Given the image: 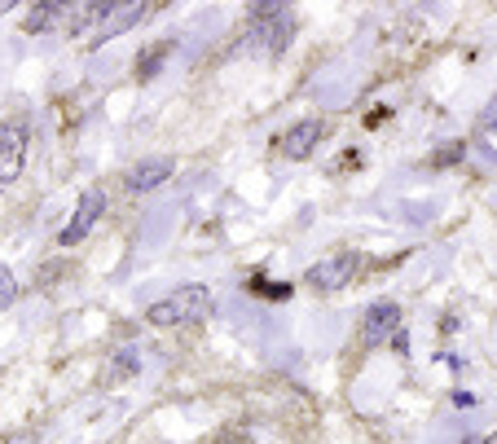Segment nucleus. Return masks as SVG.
I'll return each mask as SVG.
<instances>
[{
  "mask_svg": "<svg viewBox=\"0 0 497 444\" xmlns=\"http://www.w3.org/2000/svg\"><path fill=\"white\" fill-rule=\"evenodd\" d=\"M62 9H67V5H36V9L26 14V36H40L49 23H57V18H62Z\"/></svg>",
  "mask_w": 497,
  "mask_h": 444,
  "instance_id": "obj_14",
  "label": "nucleus"
},
{
  "mask_svg": "<svg viewBox=\"0 0 497 444\" xmlns=\"http://www.w3.org/2000/svg\"><path fill=\"white\" fill-rule=\"evenodd\" d=\"M115 0H79V5H67L62 9V31L67 36H98L101 26L115 18Z\"/></svg>",
  "mask_w": 497,
  "mask_h": 444,
  "instance_id": "obj_3",
  "label": "nucleus"
},
{
  "mask_svg": "<svg viewBox=\"0 0 497 444\" xmlns=\"http://www.w3.org/2000/svg\"><path fill=\"white\" fill-rule=\"evenodd\" d=\"M101 212H106V194H101V190H84V194H79V202H75L71 224L57 233V243H62V247H79V243L93 233V224H98Z\"/></svg>",
  "mask_w": 497,
  "mask_h": 444,
  "instance_id": "obj_6",
  "label": "nucleus"
},
{
  "mask_svg": "<svg viewBox=\"0 0 497 444\" xmlns=\"http://www.w3.org/2000/svg\"><path fill=\"white\" fill-rule=\"evenodd\" d=\"M176 53V40H159V45H150V49H141V57H137V79H154V75L163 71V62Z\"/></svg>",
  "mask_w": 497,
  "mask_h": 444,
  "instance_id": "obj_10",
  "label": "nucleus"
},
{
  "mask_svg": "<svg viewBox=\"0 0 497 444\" xmlns=\"http://www.w3.org/2000/svg\"><path fill=\"white\" fill-rule=\"evenodd\" d=\"M480 132H497V98L489 101V110L480 115Z\"/></svg>",
  "mask_w": 497,
  "mask_h": 444,
  "instance_id": "obj_16",
  "label": "nucleus"
},
{
  "mask_svg": "<svg viewBox=\"0 0 497 444\" xmlns=\"http://www.w3.org/2000/svg\"><path fill=\"white\" fill-rule=\"evenodd\" d=\"M392 347H397V352H409V335H405V330H397V335H392Z\"/></svg>",
  "mask_w": 497,
  "mask_h": 444,
  "instance_id": "obj_18",
  "label": "nucleus"
},
{
  "mask_svg": "<svg viewBox=\"0 0 497 444\" xmlns=\"http://www.w3.org/2000/svg\"><path fill=\"white\" fill-rule=\"evenodd\" d=\"M400 330V304L397 299H374L361 317V347H383Z\"/></svg>",
  "mask_w": 497,
  "mask_h": 444,
  "instance_id": "obj_5",
  "label": "nucleus"
},
{
  "mask_svg": "<svg viewBox=\"0 0 497 444\" xmlns=\"http://www.w3.org/2000/svg\"><path fill=\"white\" fill-rule=\"evenodd\" d=\"M172 159H146V163H137V168H128L124 185L132 190V194H150V190H159L168 176H172Z\"/></svg>",
  "mask_w": 497,
  "mask_h": 444,
  "instance_id": "obj_9",
  "label": "nucleus"
},
{
  "mask_svg": "<svg viewBox=\"0 0 497 444\" xmlns=\"http://www.w3.org/2000/svg\"><path fill=\"white\" fill-rule=\"evenodd\" d=\"M141 18H146V5H128V9H115V23L101 26L98 36H93V45H101V40H115V36H124L128 26H137Z\"/></svg>",
  "mask_w": 497,
  "mask_h": 444,
  "instance_id": "obj_12",
  "label": "nucleus"
},
{
  "mask_svg": "<svg viewBox=\"0 0 497 444\" xmlns=\"http://www.w3.org/2000/svg\"><path fill=\"white\" fill-rule=\"evenodd\" d=\"M14 299H18V282H14V273L0 264V308H9Z\"/></svg>",
  "mask_w": 497,
  "mask_h": 444,
  "instance_id": "obj_15",
  "label": "nucleus"
},
{
  "mask_svg": "<svg viewBox=\"0 0 497 444\" xmlns=\"http://www.w3.org/2000/svg\"><path fill=\"white\" fill-rule=\"evenodd\" d=\"M291 31H295V23H291V14H286V9H282V14H274V18H251L243 49L282 53L286 45H291Z\"/></svg>",
  "mask_w": 497,
  "mask_h": 444,
  "instance_id": "obj_4",
  "label": "nucleus"
},
{
  "mask_svg": "<svg viewBox=\"0 0 497 444\" xmlns=\"http://www.w3.org/2000/svg\"><path fill=\"white\" fill-rule=\"evenodd\" d=\"M26 163V128L23 124H0V190H9Z\"/></svg>",
  "mask_w": 497,
  "mask_h": 444,
  "instance_id": "obj_7",
  "label": "nucleus"
},
{
  "mask_svg": "<svg viewBox=\"0 0 497 444\" xmlns=\"http://www.w3.org/2000/svg\"><path fill=\"white\" fill-rule=\"evenodd\" d=\"M357 273H361V255H357V251H335V255L317 260L313 269L304 273V282H308L313 291L330 295V291H344Z\"/></svg>",
  "mask_w": 497,
  "mask_h": 444,
  "instance_id": "obj_2",
  "label": "nucleus"
},
{
  "mask_svg": "<svg viewBox=\"0 0 497 444\" xmlns=\"http://www.w3.org/2000/svg\"><path fill=\"white\" fill-rule=\"evenodd\" d=\"M326 137V124L322 119H299L282 132V159H291V163H308L313 154H317V141Z\"/></svg>",
  "mask_w": 497,
  "mask_h": 444,
  "instance_id": "obj_8",
  "label": "nucleus"
},
{
  "mask_svg": "<svg viewBox=\"0 0 497 444\" xmlns=\"http://www.w3.org/2000/svg\"><path fill=\"white\" fill-rule=\"evenodd\" d=\"M132 374H141V352H137V347H119V352L110 356V366H106V383L115 387V383H124Z\"/></svg>",
  "mask_w": 497,
  "mask_h": 444,
  "instance_id": "obj_11",
  "label": "nucleus"
},
{
  "mask_svg": "<svg viewBox=\"0 0 497 444\" xmlns=\"http://www.w3.org/2000/svg\"><path fill=\"white\" fill-rule=\"evenodd\" d=\"M216 313V299L202 282H185L181 291H172L168 299L150 304L146 308V321L150 325H199Z\"/></svg>",
  "mask_w": 497,
  "mask_h": 444,
  "instance_id": "obj_1",
  "label": "nucleus"
},
{
  "mask_svg": "<svg viewBox=\"0 0 497 444\" xmlns=\"http://www.w3.org/2000/svg\"><path fill=\"white\" fill-rule=\"evenodd\" d=\"M453 159H462V141H458V146H449V150H440V154H436V163H453Z\"/></svg>",
  "mask_w": 497,
  "mask_h": 444,
  "instance_id": "obj_17",
  "label": "nucleus"
},
{
  "mask_svg": "<svg viewBox=\"0 0 497 444\" xmlns=\"http://www.w3.org/2000/svg\"><path fill=\"white\" fill-rule=\"evenodd\" d=\"M247 291L251 295H260V299H291V286H286V282H269L264 273H251Z\"/></svg>",
  "mask_w": 497,
  "mask_h": 444,
  "instance_id": "obj_13",
  "label": "nucleus"
},
{
  "mask_svg": "<svg viewBox=\"0 0 497 444\" xmlns=\"http://www.w3.org/2000/svg\"><path fill=\"white\" fill-rule=\"evenodd\" d=\"M14 9V0H0V14H9Z\"/></svg>",
  "mask_w": 497,
  "mask_h": 444,
  "instance_id": "obj_19",
  "label": "nucleus"
},
{
  "mask_svg": "<svg viewBox=\"0 0 497 444\" xmlns=\"http://www.w3.org/2000/svg\"><path fill=\"white\" fill-rule=\"evenodd\" d=\"M475 444H497V431H493V436H484V440H475Z\"/></svg>",
  "mask_w": 497,
  "mask_h": 444,
  "instance_id": "obj_20",
  "label": "nucleus"
}]
</instances>
